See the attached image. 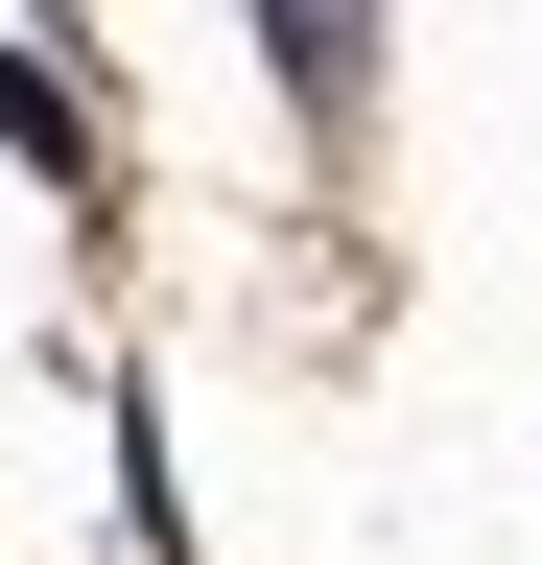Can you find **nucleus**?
Listing matches in <instances>:
<instances>
[{
    "instance_id": "nucleus-2",
    "label": "nucleus",
    "mask_w": 542,
    "mask_h": 565,
    "mask_svg": "<svg viewBox=\"0 0 542 565\" xmlns=\"http://www.w3.org/2000/svg\"><path fill=\"white\" fill-rule=\"evenodd\" d=\"M0 141H24L47 189H95V118H72V71H47V47H0Z\"/></svg>"
},
{
    "instance_id": "nucleus-1",
    "label": "nucleus",
    "mask_w": 542,
    "mask_h": 565,
    "mask_svg": "<svg viewBox=\"0 0 542 565\" xmlns=\"http://www.w3.org/2000/svg\"><path fill=\"white\" fill-rule=\"evenodd\" d=\"M259 47H284L307 118H378V0H259Z\"/></svg>"
}]
</instances>
